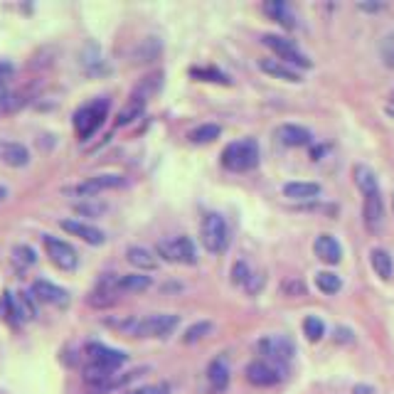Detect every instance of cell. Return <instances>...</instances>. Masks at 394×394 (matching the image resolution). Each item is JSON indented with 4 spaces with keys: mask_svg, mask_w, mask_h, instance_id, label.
<instances>
[{
    "mask_svg": "<svg viewBox=\"0 0 394 394\" xmlns=\"http://www.w3.org/2000/svg\"><path fill=\"white\" fill-rule=\"evenodd\" d=\"M200 242H203V247L212 254L224 252V249H227V242H229L227 222L215 212L205 215L203 224H200Z\"/></svg>",
    "mask_w": 394,
    "mask_h": 394,
    "instance_id": "277c9868",
    "label": "cell"
},
{
    "mask_svg": "<svg viewBox=\"0 0 394 394\" xmlns=\"http://www.w3.org/2000/svg\"><path fill=\"white\" fill-rule=\"evenodd\" d=\"M283 195L291 197V200H313L320 195V185L318 182H286Z\"/></svg>",
    "mask_w": 394,
    "mask_h": 394,
    "instance_id": "603a6c76",
    "label": "cell"
},
{
    "mask_svg": "<svg viewBox=\"0 0 394 394\" xmlns=\"http://www.w3.org/2000/svg\"><path fill=\"white\" fill-rule=\"evenodd\" d=\"M13 74H15V67H13V62L0 60V86L6 84L8 79H13Z\"/></svg>",
    "mask_w": 394,
    "mask_h": 394,
    "instance_id": "8d00e7d4",
    "label": "cell"
},
{
    "mask_svg": "<svg viewBox=\"0 0 394 394\" xmlns=\"http://www.w3.org/2000/svg\"><path fill=\"white\" fill-rule=\"evenodd\" d=\"M0 158H3V163L6 165H13V168H22L30 163V151H27L22 143H0Z\"/></svg>",
    "mask_w": 394,
    "mask_h": 394,
    "instance_id": "d6986e66",
    "label": "cell"
},
{
    "mask_svg": "<svg viewBox=\"0 0 394 394\" xmlns=\"http://www.w3.org/2000/svg\"><path fill=\"white\" fill-rule=\"evenodd\" d=\"M313 252L325 264H340V259H343V249H340L338 239L333 234H320L313 244Z\"/></svg>",
    "mask_w": 394,
    "mask_h": 394,
    "instance_id": "e0dca14e",
    "label": "cell"
},
{
    "mask_svg": "<svg viewBox=\"0 0 394 394\" xmlns=\"http://www.w3.org/2000/svg\"><path fill=\"white\" fill-rule=\"evenodd\" d=\"M259 69H261L264 74H269V76H276V79L291 81V84H299V81H301L299 72L291 69V67L283 64V62H278V60H259Z\"/></svg>",
    "mask_w": 394,
    "mask_h": 394,
    "instance_id": "ffe728a7",
    "label": "cell"
},
{
    "mask_svg": "<svg viewBox=\"0 0 394 394\" xmlns=\"http://www.w3.org/2000/svg\"><path fill=\"white\" fill-rule=\"evenodd\" d=\"M384 62H387V67H394V50L387 52V57H384Z\"/></svg>",
    "mask_w": 394,
    "mask_h": 394,
    "instance_id": "ee69618b",
    "label": "cell"
},
{
    "mask_svg": "<svg viewBox=\"0 0 394 394\" xmlns=\"http://www.w3.org/2000/svg\"><path fill=\"white\" fill-rule=\"evenodd\" d=\"M123 185H126L123 175H94V177H89V180L74 185L69 192L72 195H81V197H94L104 190H114V187H123Z\"/></svg>",
    "mask_w": 394,
    "mask_h": 394,
    "instance_id": "30bf717a",
    "label": "cell"
},
{
    "mask_svg": "<svg viewBox=\"0 0 394 394\" xmlns=\"http://www.w3.org/2000/svg\"><path fill=\"white\" fill-rule=\"evenodd\" d=\"M369 261H372V269L379 278L387 281V278L392 276V257H389L384 249H372V252H369Z\"/></svg>",
    "mask_w": 394,
    "mask_h": 394,
    "instance_id": "d4e9b609",
    "label": "cell"
},
{
    "mask_svg": "<svg viewBox=\"0 0 394 394\" xmlns=\"http://www.w3.org/2000/svg\"><path fill=\"white\" fill-rule=\"evenodd\" d=\"M13 254H15V259H18V261L27 264V266H30V264H35V261H37L35 252H32L30 247H15V249H13Z\"/></svg>",
    "mask_w": 394,
    "mask_h": 394,
    "instance_id": "e575fe53",
    "label": "cell"
},
{
    "mask_svg": "<svg viewBox=\"0 0 394 394\" xmlns=\"http://www.w3.org/2000/svg\"><path fill=\"white\" fill-rule=\"evenodd\" d=\"M392 212H394V195H392Z\"/></svg>",
    "mask_w": 394,
    "mask_h": 394,
    "instance_id": "7dc6e473",
    "label": "cell"
},
{
    "mask_svg": "<svg viewBox=\"0 0 394 394\" xmlns=\"http://www.w3.org/2000/svg\"><path fill=\"white\" fill-rule=\"evenodd\" d=\"M212 333V323H208V320H203V323H195L190 325V328L185 330V335H182V343H197V340H203L205 335Z\"/></svg>",
    "mask_w": 394,
    "mask_h": 394,
    "instance_id": "1f68e13d",
    "label": "cell"
},
{
    "mask_svg": "<svg viewBox=\"0 0 394 394\" xmlns=\"http://www.w3.org/2000/svg\"><path fill=\"white\" fill-rule=\"evenodd\" d=\"M15 304H18V318L22 320H30L37 315V308H35V296L32 293H15Z\"/></svg>",
    "mask_w": 394,
    "mask_h": 394,
    "instance_id": "83f0119b",
    "label": "cell"
},
{
    "mask_svg": "<svg viewBox=\"0 0 394 394\" xmlns=\"http://www.w3.org/2000/svg\"><path fill=\"white\" fill-rule=\"evenodd\" d=\"M362 219H365V227H367L369 232H379V229H382V222H384V203H382V197H379V192H374V195L365 197Z\"/></svg>",
    "mask_w": 394,
    "mask_h": 394,
    "instance_id": "9a60e30c",
    "label": "cell"
},
{
    "mask_svg": "<svg viewBox=\"0 0 394 394\" xmlns=\"http://www.w3.org/2000/svg\"><path fill=\"white\" fill-rule=\"evenodd\" d=\"M208 382L210 389L215 394H222L229 387V365L224 362V358H215L208 367Z\"/></svg>",
    "mask_w": 394,
    "mask_h": 394,
    "instance_id": "ac0fdd59",
    "label": "cell"
},
{
    "mask_svg": "<svg viewBox=\"0 0 394 394\" xmlns=\"http://www.w3.org/2000/svg\"><path fill=\"white\" fill-rule=\"evenodd\" d=\"M353 175H355V185L360 187V192H362L365 197H367V195H374V192H379L377 177H374L372 168H367V165H355Z\"/></svg>",
    "mask_w": 394,
    "mask_h": 394,
    "instance_id": "cb8c5ba5",
    "label": "cell"
},
{
    "mask_svg": "<svg viewBox=\"0 0 394 394\" xmlns=\"http://www.w3.org/2000/svg\"><path fill=\"white\" fill-rule=\"evenodd\" d=\"M382 3H360V11H379Z\"/></svg>",
    "mask_w": 394,
    "mask_h": 394,
    "instance_id": "60d3db41",
    "label": "cell"
},
{
    "mask_svg": "<svg viewBox=\"0 0 394 394\" xmlns=\"http://www.w3.org/2000/svg\"><path fill=\"white\" fill-rule=\"evenodd\" d=\"M335 340H338V343H345V340H353V333H350V330H345V328H338L335 330Z\"/></svg>",
    "mask_w": 394,
    "mask_h": 394,
    "instance_id": "ab89813d",
    "label": "cell"
},
{
    "mask_svg": "<svg viewBox=\"0 0 394 394\" xmlns=\"http://www.w3.org/2000/svg\"><path fill=\"white\" fill-rule=\"evenodd\" d=\"M6 96H8V91L0 86V107H3V102H6Z\"/></svg>",
    "mask_w": 394,
    "mask_h": 394,
    "instance_id": "f6af8a7d",
    "label": "cell"
},
{
    "mask_svg": "<svg viewBox=\"0 0 394 394\" xmlns=\"http://www.w3.org/2000/svg\"><path fill=\"white\" fill-rule=\"evenodd\" d=\"M32 296H35L37 301H42V304L62 306V308L69 304V293H67L64 288L55 286V283L45 281V278H37V281L32 283Z\"/></svg>",
    "mask_w": 394,
    "mask_h": 394,
    "instance_id": "7c38bea8",
    "label": "cell"
},
{
    "mask_svg": "<svg viewBox=\"0 0 394 394\" xmlns=\"http://www.w3.org/2000/svg\"><path fill=\"white\" fill-rule=\"evenodd\" d=\"M116 278L118 276H104L102 281H99V286L91 291L89 304L94 306V308H109V306L116 304V296H118Z\"/></svg>",
    "mask_w": 394,
    "mask_h": 394,
    "instance_id": "4fadbf2b",
    "label": "cell"
},
{
    "mask_svg": "<svg viewBox=\"0 0 394 394\" xmlns=\"http://www.w3.org/2000/svg\"><path fill=\"white\" fill-rule=\"evenodd\" d=\"M276 138L288 148H301V146H311V131L304 126H296V123H283L276 128Z\"/></svg>",
    "mask_w": 394,
    "mask_h": 394,
    "instance_id": "2e32d148",
    "label": "cell"
},
{
    "mask_svg": "<svg viewBox=\"0 0 394 394\" xmlns=\"http://www.w3.org/2000/svg\"><path fill=\"white\" fill-rule=\"evenodd\" d=\"M257 348L259 355H264V360L276 365H286L296 355V345L288 338H283V335H264L257 343Z\"/></svg>",
    "mask_w": 394,
    "mask_h": 394,
    "instance_id": "8992f818",
    "label": "cell"
},
{
    "mask_svg": "<svg viewBox=\"0 0 394 394\" xmlns=\"http://www.w3.org/2000/svg\"><path fill=\"white\" fill-rule=\"evenodd\" d=\"M304 333H306V338H308L311 343H318V340L325 335V325H323V320L315 318V315H308V318L304 320Z\"/></svg>",
    "mask_w": 394,
    "mask_h": 394,
    "instance_id": "4dcf8cb0",
    "label": "cell"
},
{
    "mask_svg": "<svg viewBox=\"0 0 394 394\" xmlns=\"http://www.w3.org/2000/svg\"><path fill=\"white\" fill-rule=\"evenodd\" d=\"M315 286L320 288L323 293H338L340 291V286H343V281H340V276L338 273H333V271H320V273H315Z\"/></svg>",
    "mask_w": 394,
    "mask_h": 394,
    "instance_id": "f546056e",
    "label": "cell"
},
{
    "mask_svg": "<svg viewBox=\"0 0 394 394\" xmlns=\"http://www.w3.org/2000/svg\"><path fill=\"white\" fill-rule=\"evenodd\" d=\"M107 114H109V102H107V99H96V102L81 107L79 111L74 114L76 136H79L81 141H89V138L94 136L99 128H102Z\"/></svg>",
    "mask_w": 394,
    "mask_h": 394,
    "instance_id": "3957f363",
    "label": "cell"
},
{
    "mask_svg": "<svg viewBox=\"0 0 394 394\" xmlns=\"http://www.w3.org/2000/svg\"><path fill=\"white\" fill-rule=\"evenodd\" d=\"M219 133H222V128H219L217 123H203V126L192 128V131L187 133V138H190L192 143H212L215 138H219Z\"/></svg>",
    "mask_w": 394,
    "mask_h": 394,
    "instance_id": "4316f807",
    "label": "cell"
},
{
    "mask_svg": "<svg viewBox=\"0 0 394 394\" xmlns=\"http://www.w3.org/2000/svg\"><path fill=\"white\" fill-rule=\"evenodd\" d=\"M60 227L64 229V232H69L72 237H79L81 242L94 244V247L104 244V239H107V237H104L102 229L91 227V224H86V222H79V219H62Z\"/></svg>",
    "mask_w": 394,
    "mask_h": 394,
    "instance_id": "5bb4252c",
    "label": "cell"
},
{
    "mask_svg": "<svg viewBox=\"0 0 394 394\" xmlns=\"http://www.w3.org/2000/svg\"><path fill=\"white\" fill-rule=\"evenodd\" d=\"M118 291H146L151 286V276H143V273H126V276L116 278Z\"/></svg>",
    "mask_w": 394,
    "mask_h": 394,
    "instance_id": "484cf974",
    "label": "cell"
},
{
    "mask_svg": "<svg viewBox=\"0 0 394 394\" xmlns=\"http://www.w3.org/2000/svg\"><path fill=\"white\" fill-rule=\"evenodd\" d=\"M249 278H252V269L247 266L244 261H237L232 269V281L237 283V286H247Z\"/></svg>",
    "mask_w": 394,
    "mask_h": 394,
    "instance_id": "836d02e7",
    "label": "cell"
},
{
    "mask_svg": "<svg viewBox=\"0 0 394 394\" xmlns=\"http://www.w3.org/2000/svg\"><path fill=\"white\" fill-rule=\"evenodd\" d=\"M3 197H6V187H0V200H3Z\"/></svg>",
    "mask_w": 394,
    "mask_h": 394,
    "instance_id": "bcb514c9",
    "label": "cell"
},
{
    "mask_svg": "<svg viewBox=\"0 0 394 394\" xmlns=\"http://www.w3.org/2000/svg\"><path fill=\"white\" fill-rule=\"evenodd\" d=\"M283 293H288V296H304L306 293V283L304 281H286L281 286Z\"/></svg>",
    "mask_w": 394,
    "mask_h": 394,
    "instance_id": "d590c367",
    "label": "cell"
},
{
    "mask_svg": "<svg viewBox=\"0 0 394 394\" xmlns=\"http://www.w3.org/2000/svg\"><path fill=\"white\" fill-rule=\"evenodd\" d=\"M74 210H76V212H81V215H102L107 208H104V205H76Z\"/></svg>",
    "mask_w": 394,
    "mask_h": 394,
    "instance_id": "f35d334b",
    "label": "cell"
},
{
    "mask_svg": "<svg viewBox=\"0 0 394 394\" xmlns=\"http://www.w3.org/2000/svg\"><path fill=\"white\" fill-rule=\"evenodd\" d=\"M355 394H372V387H355Z\"/></svg>",
    "mask_w": 394,
    "mask_h": 394,
    "instance_id": "7bdbcfd3",
    "label": "cell"
},
{
    "mask_svg": "<svg viewBox=\"0 0 394 394\" xmlns=\"http://www.w3.org/2000/svg\"><path fill=\"white\" fill-rule=\"evenodd\" d=\"M325 151H328V148H325V146H320V148H313V153H311V156H313V161H320V156H323Z\"/></svg>",
    "mask_w": 394,
    "mask_h": 394,
    "instance_id": "b9f144b4",
    "label": "cell"
},
{
    "mask_svg": "<svg viewBox=\"0 0 394 394\" xmlns=\"http://www.w3.org/2000/svg\"><path fill=\"white\" fill-rule=\"evenodd\" d=\"M247 379L254 387H271L283 379V365L269 362V360H257L247 365Z\"/></svg>",
    "mask_w": 394,
    "mask_h": 394,
    "instance_id": "ba28073f",
    "label": "cell"
},
{
    "mask_svg": "<svg viewBox=\"0 0 394 394\" xmlns=\"http://www.w3.org/2000/svg\"><path fill=\"white\" fill-rule=\"evenodd\" d=\"M180 323V315L175 313H156L146 315V318H131L126 323H121L118 328L128 330V333L138 335V338H168L172 330Z\"/></svg>",
    "mask_w": 394,
    "mask_h": 394,
    "instance_id": "6da1fadb",
    "label": "cell"
},
{
    "mask_svg": "<svg viewBox=\"0 0 394 394\" xmlns=\"http://www.w3.org/2000/svg\"><path fill=\"white\" fill-rule=\"evenodd\" d=\"M264 13H266L271 20H276L278 25L286 27V30H293V27H296L293 11L288 8V3H283V0H269L266 6H264Z\"/></svg>",
    "mask_w": 394,
    "mask_h": 394,
    "instance_id": "44dd1931",
    "label": "cell"
},
{
    "mask_svg": "<svg viewBox=\"0 0 394 394\" xmlns=\"http://www.w3.org/2000/svg\"><path fill=\"white\" fill-rule=\"evenodd\" d=\"M133 394H168V387L165 384H148V387L136 389Z\"/></svg>",
    "mask_w": 394,
    "mask_h": 394,
    "instance_id": "74e56055",
    "label": "cell"
},
{
    "mask_svg": "<svg viewBox=\"0 0 394 394\" xmlns=\"http://www.w3.org/2000/svg\"><path fill=\"white\" fill-rule=\"evenodd\" d=\"M126 259H128V264H133L136 269H143V271L158 269V257L146 247H128Z\"/></svg>",
    "mask_w": 394,
    "mask_h": 394,
    "instance_id": "7402d4cb",
    "label": "cell"
},
{
    "mask_svg": "<svg viewBox=\"0 0 394 394\" xmlns=\"http://www.w3.org/2000/svg\"><path fill=\"white\" fill-rule=\"evenodd\" d=\"M190 74L195 76V79H203V81H219V84H229L227 74H222V72H217V69H203V67H195V69H190Z\"/></svg>",
    "mask_w": 394,
    "mask_h": 394,
    "instance_id": "d6a6232c",
    "label": "cell"
},
{
    "mask_svg": "<svg viewBox=\"0 0 394 394\" xmlns=\"http://www.w3.org/2000/svg\"><path fill=\"white\" fill-rule=\"evenodd\" d=\"M257 163H259V143L254 141V138L234 141L222 151V165L227 168V170H234V172L254 170Z\"/></svg>",
    "mask_w": 394,
    "mask_h": 394,
    "instance_id": "7a4b0ae2",
    "label": "cell"
},
{
    "mask_svg": "<svg viewBox=\"0 0 394 394\" xmlns=\"http://www.w3.org/2000/svg\"><path fill=\"white\" fill-rule=\"evenodd\" d=\"M86 355H89V362L102 365V367H109V369H118L121 365H126V360H128L126 353L107 348V345H102V343L86 345Z\"/></svg>",
    "mask_w": 394,
    "mask_h": 394,
    "instance_id": "8fae6325",
    "label": "cell"
},
{
    "mask_svg": "<svg viewBox=\"0 0 394 394\" xmlns=\"http://www.w3.org/2000/svg\"><path fill=\"white\" fill-rule=\"evenodd\" d=\"M143 107H146V102H143V99H138V96H133L131 102H128L126 107L118 111L116 126H126V123H131L133 118H138L143 114Z\"/></svg>",
    "mask_w": 394,
    "mask_h": 394,
    "instance_id": "f1b7e54d",
    "label": "cell"
},
{
    "mask_svg": "<svg viewBox=\"0 0 394 394\" xmlns=\"http://www.w3.org/2000/svg\"><path fill=\"white\" fill-rule=\"evenodd\" d=\"M264 45L269 47V50L276 52L281 60H286L288 64H296V67H311V60L304 55V52L299 50V47L293 45L291 40H286V37H278V35H264Z\"/></svg>",
    "mask_w": 394,
    "mask_h": 394,
    "instance_id": "9c48e42d",
    "label": "cell"
},
{
    "mask_svg": "<svg viewBox=\"0 0 394 394\" xmlns=\"http://www.w3.org/2000/svg\"><path fill=\"white\" fill-rule=\"evenodd\" d=\"M42 242H45L47 257L55 266H60L62 271H74L76 264H79V257H76V249L72 244H67L64 239L52 237V234H45Z\"/></svg>",
    "mask_w": 394,
    "mask_h": 394,
    "instance_id": "52a82bcc",
    "label": "cell"
},
{
    "mask_svg": "<svg viewBox=\"0 0 394 394\" xmlns=\"http://www.w3.org/2000/svg\"><path fill=\"white\" fill-rule=\"evenodd\" d=\"M158 257H163L170 264H195L197 261V249L190 237H175V239H163L158 242Z\"/></svg>",
    "mask_w": 394,
    "mask_h": 394,
    "instance_id": "5b68a950",
    "label": "cell"
}]
</instances>
